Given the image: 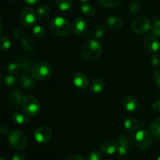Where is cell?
<instances>
[{
  "instance_id": "6da1fadb",
  "label": "cell",
  "mask_w": 160,
  "mask_h": 160,
  "mask_svg": "<svg viewBox=\"0 0 160 160\" xmlns=\"http://www.w3.org/2000/svg\"><path fill=\"white\" fill-rule=\"evenodd\" d=\"M52 31L59 37H65L68 35L72 30V24L67 19L57 17L52 20L50 23Z\"/></svg>"
},
{
  "instance_id": "7a4b0ae2",
  "label": "cell",
  "mask_w": 160,
  "mask_h": 160,
  "mask_svg": "<svg viewBox=\"0 0 160 160\" xmlns=\"http://www.w3.org/2000/svg\"><path fill=\"white\" fill-rule=\"evenodd\" d=\"M102 52V47L98 42L92 40L88 42L82 48V56L86 60L93 61L98 59Z\"/></svg>"
},
{
  "instance_id": "3957f363",
  "label": "cell",
  "mask_w": 160,
  "mask_h": 160,
  "mask_svg": "<svg viewBox=\"0 0 160 160\" xmlns=\"http://www.w3.org/2000/svg\"><path fill=\"white\" fill-rule=\"evenodd\" d=\"M31 74L37 80H44L48 78L52 73V67L45 61H41L34 64L31 68Z\"/></svg>"
},
{
  "instance_id": "277c9868",
  "label": "cell",
  "mask_w": 160,
  "mask_h": 160,
  "mask_svg": "<svg viewBox=\"0 0 160 160\" xmlns=\"http://www.w3.org/2000/svg\"><path fill=\"white\" fill-rule=\"evenodd\" d=\"M8 141L11 146L17 150L23 149L28 144V138L26 134L19 130H14L9 132Z\"/></svg>"
},
{
  "instance_id": "5b68a950",
  "label": "cell",
  "mask_w": 160,
  "mask_h": 160,
  "mask_svg": "<svg viewBox=\"0 0 160 160\" xmlns=\"http://www.w3.org/2000/svg\"><path fill=\"white\" fill-rule=\"evenodd\" d=\"M22 105L25 113L30 117H34L38 113L40 110V104L38 100L32 95H25L23 98Z\"/></svg>"
},
{
  "instance_id": "8992f818",
  "label": "cell",
  "mask_w": 160,
  "mask_h": 160,
  "mask_svg": "<svg viewBox=\"0 0 160 160\" xmlns=\"http://www.w3.org/2000/svg\"><path fill=\"white\" fill-rule=\"evenodd\" d=\"M134 140L137 146L142 150L148 149L152 144V134L145 130H140L138 131L134 137Z\"/></svg>"
},
{
  "instance_id": "52a82bcc",
  "label": "cell",
  "mask_w": 160,
  "mask_h": 160,
  "mask_svg": "<svg viewBox=\"0 0 160 160\" xmlns=\"http://www.w3.org/2000/svg\"><path fill=\"white\" fill-rule=\"evenodd\" d=\"M151 28V23L146 17H138L132 22L131 24V28L133 31L139 34L148 32V31H150Z\"/></svg>"
},
{
  "instance_id": "ba28073f",
  "label": "cell",
  "mask_w": 160,
  "mask_h": 160,
  "mask_svg": "<svg viewBox=\"0 0 160 160\" xmlns=\"http://www.w3.org/2000/svg\"><path fill=\"white\" fill-rule=\"evenodd\" d=\"M52 137V130L48 126H40L34 131V138L38 143L48 142Z\"/></svg>"
},
{
  "instance_id": "9c48e42d",
  "label": "cell",
  "mask_w": 160,
  "mask_h": 160,
  "mask_svg": "<svg viewBox=\"0 0 160 160\" xmlns=\"http://www.w3.org/2000/svg\"><path fill=\"white\" fill-rule=\"evenodd\" d=\"M37 20V14L31 8H25L20 13V21L27 27L31 26Z\"/></svg>"
},
{
  "instance_id": "30bf717a",
  "label": "cell",
  "mask_w": 160,
  "mask_h": 160,
  "mask_svg": "<svg viewBox=\"0 0 160 160\" xmlns=\"http://www.w3.org/2000/svg\"><path fill=\"white\" fill-rule=\"evenodd\" d=\"M143 43L145 48L152 52H156L160 48V44L157 38L153 34H148L143 38Z\"/></svg>"
},
{
  "instance_id": "8fae6325",
  "label": "cell",
  "mask_w": 160,
  "mask_h": 160,
  "mask_svg": "<svg viewBox=\"0 0 160 160\" xmlns=\"http://www.w3.org/2000/svg\"><path fill=\"white\" fill-rule=\"evenodd\" d=\"M87 22L85 21L84 19L81 18V17L76 18L72 23V30L78 35H81V34L85 33V31H87Z\"/></svg>"
},
{
  "instance_id": "7c38bea8",
  "label": "cell",
  "mask_w": 160,
  "mask_h": 160,
  "mask_svg": "<svg viewBox=\"0 0 160 160\" xmlns=\"http://www.w3.org/2000/svg\"><path fill=\"white\" fill-rule=\"evenodd\" d=\"M118 145L119 146H123L128 148V150L132 148L134 142V138L133 135L129 133H123L118 138Z\"/></svg>"
},
{
  "instance_id": "4fadbf2b",
  "label": "cell",
  "mask_w": 160,
  "mask_h": 160,
  "mask_svg": "<svg viewBox=\"0 0 160 160\" xmlns=\"http://www.w3.org/2000/svg\"><path fill=\"white\" fill-rule=\"evenodd\" d=\"M73 84L79 88H86L88 85V78L83 72H78L73 76Z\"/></svg>"
},
{
  "instance_id": "5bb4252c",
  "label": "cell",
  "mask_w": 160,
  "mask_h": 160,
  "mask_svg": "<svg viewBox=\"0 0 160 160\" xmlns=\"http://www.w3.org/2000/svg\"><path fill=\"white\" fill-rule=\"evenodd\" d=\"M100 148L106 154L112 155L117 151V145L113 141L106 140L102 142Z\"/></svg>"
},
{
  "instance_id": "9a60e30c",
  "label": "cell",
  "mask_w": 160,
  "mask_h": 160,
  "mask_svg": "<svg viewBox=\"0 0 160 160\" xmlns=\"http://www.w3.org/2000/svg\"><path fill=\"white\" fill-rule=\"evenodd\" d=\"M107 24L109 28L113 31H120L123 26V22L119 17L111 16L107 19Z\"/></svg>"
},
{
  "instance_id": "2e32d148",
  "label": "cell",
  "mask_w": 160,
  "mask_h": 160,
  "mask_svg": "<svg viewBox=\"0 0 160 160\" xmlns=\"http://www.w3.org/2000/svg\"><path fill=\"white\" fill-rule=\"evenodd\" d=\"M23 95L22 93L19 91H13L10 92L9 95V102L12 106H20L23 102Z\"/></svg>"
},
{
  "instance_id": "e0dca14e",
  "label": "cell",
  "mask_w": 160,
  "mask_h": 160,
  "mask_svg": "<svg viewBox=\"0 0 160 160\" xmlns=\"http://www.w3.org/2000/svg\"><path fill=\"white\" fill-rule=\"evenodd\" d=\"M123 105L128 112H134L138 109V102L133 97H127L123 100Z\"/></svg>"
},
{
  "instance_id": "ac0fdd59",
  "label": "cell",
  "mask_w": 160,
  "mask_h": 160,
  "mask_svg": "<svg viewBox=\"0 0 160 160\" xmlns=\"http://www.w3.org/2000/svg\"><path fill=\"white\" fill-rule=\"evenodd\" d=\"M17 60L20 69H22L23 70L27 71V70H31V68H32V62L29 58L26 57V56H20L17 57Z\"/></svg>"
},
{
  "instance_id": "d6986e66",
  "label": "cell",
  "mask_w": 160,
  "mask_h": 160,
  "mask_svg": "<svg viewBox=\"0 0 160 160\" xmlns=\"http://www.w3.org/2000/svg\"><path fill=\"white\" fill-rule=\"evenodd\" d=\"M20 85L25 90H31L35 85V81L28 75H23L20 79Z\"/></svg>"
},
{
  "instance_id": "ffe728a7",
  "label": "cell",
  "mask_w": 160,
  "mask_h": 160,
  "mask_svg": "<svg viewBox=\"0 0 160 160\" xmlns=\"http://www.w3.org/2000/svg\"><path fill=\"white\" fill-rule=\"evenodd\" d=\"M124 126L129 131H136V130L139 129L141 128V123L136 119L130 117L125 120L124 121Z\"/></svg>"
},
{
  "instance_id": "44dd1931",
  "label": "cell",
  "mask_w": 160,
  "mask_h": 160,
  "mask_svg": "<svg viewBox=\"0 0 160 160\" xmlns=\"http://www.w3.org/2000/svg\"><path fill=\"white\" fill-rule=\"evenodd\" d=\"M105 81L102 78H96L92 81L91 88L95 93H100L104 89Z\"/></svg>"
},
{
  "instance_id": "7402d4cb",
  "label": "cell",
  "mask_w": 160,
  "mask_h": 160,
  "mask_svg": "<svg viewBox=\"0 0 160 160\" xmlns=\"http://www.w3.org/2000/svg\"><path fill=\"white\" fill-rule=\"evenodd\" d=\"M81 12L86 17H92L95 14V9L93 6L90 4H83L81 6Z\"/></svg>"
},
{
  "instance_id": "603a6c76",
  "label": "cell",
  "mask_w": 160,
  "mask_h": 160,
  "mask_svg": "<svg viewBox=\"0 0 160 160\" xmlns=\"http://www.w3.org/2000/svg\"><path fill=\"white\" fill-rule=\"evenodd\" d=\"M12 118L14 123H16L17 124L22 125L24 124V123H26L28 122V118H27L26 116L20 112H17L15 113H13Z\"/></svg>"
},
{
  "instance_id": "cb8c5ba5",
  "label": "cell",
  "mask_w": 160,
  "mask_h": 160,
  "mask_svg": "<svg viewBox=\"0 0 160 160\" xmlns=\"http://www.w3.org/2000/svg\"><path fill=\"white\" fill-rule=\"evenodd\" d=\"M56 5L61 11L66 12L71 7L72 0H56Z\"/></svg>"
},
{
  "instance_id": "d4e9b609",
  "label": "cell",
  "mask_w": 160,
  "mask_h": 160,
  "mask_svg": "<svg viewBox=\"0 0 160 160\" xmlns=\"http://www.w3.org/2000/svg\"><path fill=\"white\" fill-rule=\"evenodd\" d=\"M50 11H51V7H50L49 5L46 4V3L42 4L38 9V15L41 18H44L49 14Z\"/></svg>"
},
{
  "instance_id": "484cf974",
  "label": "cell",
  "mask_w": 160,
  "mask_h": 160,
  "mask_svg": "<svg viewBox=\"0 0 160 160\" xmlns=\"http://www.w3.org/2000/svg\"><path fill=\"white\" fill-rule=\"evenodd\" d=\"M151 132L156 138L160 139V118L156 120L152 123Z\"/></svg>"
},
{
  "instance_id": "4316f807",
  "label": "cell",
  "mask_w": 160,
  "mask_h": 160,
  "mask_svg": "<svg viewBox=\"0 0 160 160\" xmlns=\"http://www.w3.org/2000/svg\"><path fill=\"white\" fill-rule=\"evenodd\" d=\"M105 32H106V29H105L104 26L102 24H97L96 26L93 29V35L94 37L96 38H100L104 35Z\"/></svg>"
},
{
  "instance_id": "83f0119b",
  "label": "cell",
  "mask_w": 160,
  "mask_h": 160,
  "mask_svg": "<svg viewBox=\"0 0 160 160\" xmlns=\"http://www.w3.org/2000/svg\"><path fill=\"white\" fill-rule=\"evenodd\" d=\"M102 6L107 8H112L118 6L123 0H98Z\"/></svg>"
},
{
  "instance_id": "f1b7e54d",
  "label": "cell",
  "mask_w": 160,
  "mask_h": 160,
  "mask_svg": "<svg viewBox=\"0 0 160 160\" xmlns=\"http://www.w3.org/2000/svg\"><path fill=\"white\" fill-rule=\"evenodd\" d=\"M11 46V43L9 39L6 36H2L0 38V49L2 51H6Z\"/></svg>"
},
{
  "instance_id": "f546056e",
  "label": "cell",
  "mask_w": 160,
  "mask_h": 160,
  "mask_svg": "<svg viewBox=\"0 0 160 160\" xmlns=\"http://www.w3.org/2000/svg\"><path fill=\"white\" fill-rule=\"evenodd\" d=\"M102 156L99 150H93L88 156L87 160H102Z\"/></svg>"
},
{
  "instance_id": "4dcf8cb0",
  "label": "cell",
  "mask_w": 160,
  "mask_h": 160,
  "mask_svg": "<svg viewBox=\"0 0 160 160\" xmlns=\"http://www.w3.org/2000/svg\"><path fill=\"white\" fill-rule=\"evenodd\" d=\"M17 78L16 75L13 74H9L6 76V79H5V82H6V85L9 87H12L17 84Z\"/></svg>"
},
{
  "instance_id": "1f68e13d",
  "label": "cell",
  "mask_w": 160,
  "mask_h": 160,
  "mask_svg": "<svg viewBox=\"0 0 160 160\" xmlns=\"http://www.w3.org/2000/svg\"><path fill=\"white\" fill-rule=\"evenodd\" d=\"M20 66L17 63H10L9 66H8V73L9 74H13L17 75L18 73V72L20 71Z\"/></svg>"
},
{
  "instance_id": "d6a6232c",
  "label": "cell",
  "mask_w": 160,
  "mask_h": 160,
  "mask_svg": "<svg viewBox=\"0 0 160 160\" xmlns=\"http://www.w3.org/2000/svg\"><path fill=\"white\" fill-rule=\"evenodd\" d=\"M129 9L130 11H131L132 13H138V12H139V11L141 10L140 3L137 1H133L130 4Z\"/></svg>"
},
{
  "instance_id": "836d02e7",
  "label": "cell",
  "mask_w": 160,
  "mask_h": 160,
  "mask_svg": "<svg viewBox=\"0 0 160 160\" xmlns=\"http://www.w3.org/2000/svg\"><path fill=\"white\" fill-rule=\"evenodd\" d=\"M33 33H34V36H36L38 38H41L45 34V30H44V28L42 26L38 25V26H35L34 28Z\"/></svg>"
},
{
  "instance_id": "e575fe53",
  "label": "cell",
  "mask_w": 160,
  "mask_h": 160,
  "mask_svg": "<svg viewBox=\"0 0 160 160\" xmlns=\"http://www.w3.org/2000/svg\"><path fill=\"white\" fill-rule=\"evenodd\" d=\"M153 79H154L155 83L158 87L160 88V69L156 70L154 72V75H153Z\"/></svg>"
},
{
  "instance_id": "d590c367",
  "label": "cell",
  "mask_w": 160,
  "mask_h": 160,
  "mask_svg": "<svg viewBox=\"0 0 160 160\" xmlns=\"http://www.w3.org/2000/svg\"><path fill=\"white\" fill-rule=\"evenodd\" d=\"M152 64L153 66H159L160 65V56L159 54H154L152 57Z\"/></svg>"
},
{
  "instance_id": "8d00e7d4",
  "label": "cell",
  "mask_w": 160,
  "mask_h": 160,
  "mask_svg": "<svg viewBox=\"0 0 160 160\" xmlns=\"http://www.w3.org/2000/svg\"><path fill=\"white\" fill-rule=\"evenodd\" d=\"M150 31H151L152 34H153L155 37L160 38V28L153 26V27H152L151 29H150Z\"/></svg>"
},
{
  "instance_id": "74e56055",
  "label": "cell",
  "mask_w": 160,
  "mask_h": 160,
  "mask_svg": "<svg viewBox=\"0 0 160 160\" xmlns=\"http://www.w3.org/2000/svg\"><path fill=\"white\" fill-rule=\"evenodd\" d=\"M25 155L23 152H18L12 156V160H24Z\"/></svg>"
},
{
  "instance_id": "f35d334b",
  "label": "cell",
  "mask_w": 160,
  "mask_h": 160,
  "mask_svg": "<svg viewBox=\"0 0 160 160\" xmlns=\"http://www.w3.org/2000/svg\"><path fill=\"white\" fill-rule=\"evenodd\" d=\"M154 26L155 27H158V28H160V12H158L154 17Z\"/></svg>"
},
{
  "instance_id": "ab89813d",
  "label": "cell",
  "mask_w": 160,
  "mask_h": 160,
  "mask_svg": "<svg viewBox=\"0 0 160 160\" xmlns=\"http://www.w3.org/2000/svg\"><path fill=\"white\" fill-rule=\"evenodd\" d=\"M0 133H2V134H9V128L6 126H5V125H1V126H0Z\"/></svg>"
},
{
  "instance_id": "60d3db41",
  "label": "cell",
  "mask_w": 160,
  "mask_h": 160,
  "mask_svg": "<svg viewBox=\"0 0 160 160\" xmlns=\"http://www.w3.org/2000/svg\"><path fill=\"white\" fill-rule=\"evenodd\" d=\"M152 108L155 110L160 112V100H157L152 103Z\"/></svg>"
},
{
  "instance_id": "b9f144b4",
  "label": "cell",
  "mask_w": 160,
  "mask_h": 160,
  "mask_svg": "<svg viewBox=\"0 0 160 160\" xmlns=\"http://www.w3.org/2000/svg\"><path fill=\"white\" fill-rule=\"evenodd\" d=\"M67 160H84L81 156H78V155H72V156H69Z\"/></svg>"
},
{
  "instance_id": "7bdbcfd3",
  "label": "cell",
  "mask_w": 160,
  "mask_h": 160,
  "mask_svg": "<svg viewBox=\"0 0 160 160\" xmlns=\"http://www.w3.org/2000/svg\"><path fill=\"white\" fill-rule=\"evenodd\" d=\"M25 3L27 4H29V5H34L36 4L37 2H38L39 0H23Z\"/></svg>"
},
{
  "instance_id": "ee69618b",
  "label": "cell",
  "mask_w": 160,
  "mask_h": 160,
  "mask_svg": "<svg viewBox=\"0 0 160 160\" xmlns=\"http://www.w3.org/2000/svg\"><path fill=\"white\" fill-rule=\"evenodd\" d=\"M2 31H3V28H2V25L1 20H0V35H1L2 33Z\"/></svg>"
},
{
  "instance_id": "f6af8a7d",
  "label": "cell",
  "mask_w": 160,
  "mask_h": 160,
  "mask_svg": "<svg viewBox=\"0 0 160 160\" xmlns=\"http://www.w3.org/2000/svg\"><path fill=\"white\" fill-rule=\"evenodd\" d=\"M80 2H85L88 1V0H79Z\"/></svg>"
},
{
  "instance_id": "bcb514c9",
  "label": "cell",
  "mask_w": 160,
  "mask_h": 160,
  "mask_svg": "<svg viewBox=\"0 0 160 160\" xmlns=\"http://www.w3.org/2000/svg\"><path fill=\"white\" fill-rule=\"evenodd\" d=\"M9 1H10V2H17V1H18V0H9Z\"/></svg>"
},
{
  "instance_id": "7dc6e473",
  "label": "cell",
  "mask_w": 160,
  "mask_h": 160,
  "mask_svg": "<svg viewBox=\"0 0 160 160\" xmlns=\"http://www.w3.org/2000/svg\"><path fill=\"white\" fill-rule=\"evenodd\" d=\"M156 160H160V156H159V157H158L157 159H156Z\"/></svg>"
},
{
  "instance_id": "c3c4849f",
  "label": "cell",
  "mask_w": 160,
  "mask_h": 160,
  "mask_svg": "<svg viewBox=\"0 0 160 160\" xmlns=\"http://www.w3.org/2000/svg\"><path fill=\"white\" fill-rule=\"evenodd\" d=\"M1 77H2V75H1V72H0V80H1Z\"/></svg>"
},
{
  "instance_id": "681fc988",
  "label": "cell",
  "mask_w": 160,
  "mask_h": 160,
  "mask_svg": "<svg viewBox=\"0 0 160 160\" xmlns=\"http://www.w3.org/2000/svg\"><path fill=\"white\" fill-rule=\"evenodd\" d=\"M0 160H5V159H2V158H0Z\"/></svg>"
}]
</instances>
